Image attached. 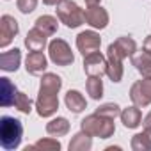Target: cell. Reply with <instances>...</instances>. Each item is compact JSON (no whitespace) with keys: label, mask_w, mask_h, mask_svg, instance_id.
I'll return each mask as SVG.
<instances>
[{"label":"cell","mask_w":151,"mask_h":151,"mask_svg":"<svg viewBox=\"0 0 151 151\" xmlns=\"http://www.w3.org/2000/svg\"><path fill=\"white\" fill-rule=\"evenodd\" d=\"M62 87V78L55 73H45L41 78L37 100H36V112L41 117H52L59 109V91Z\"/></svg>","instance_id":"6da1fadb"},{"label":"cell","mask_w":151,"mask_h":151,"mask_svg":"<svg viewBox=\"0 0 151 151\" xmlns=\"http://www.w3.org/2000/svg\"><path fill=\"white\" fill-rule=\"evenodd\" d=\"M23 137V124L20 119L4 116L0 119V144L6 151H14L20 147Z\"/></svg>","instance_id":"7a4b0ae2"},{"label":"cell","mask_w":151,"mask_h":151,"mask_svg":"<svg viewBox=\"0 0 151 151\" xmlns=\"http://www.w3.org/2000/svg\"><path fill=\"white\" fill-rule=\"evenodd\" d=\"M80 128L86 133H89L91 137H100V139H110L116 132L114 119H109V117L100 116L96 112L84 117L82 123H80Z\"/></svg>","instance_id":"3957f363"},{"label":"cell","mask_w":151,"mask_h":151,"mask_svg":"<svg viewBox=\"0 0 151 151\" xmlns=\"http://www.w3.org/2000/svg\"><path fill=\"white\" fill-rule=\"evenodd\" d=\"M55 7L60 23H64L68 29H77L86 22V11L80 9V6L73 0H62Z\"/></svg>","instance_id":"277c9868"},{"label":"cell","mask_w":151,"mask_h":151,"mask_svg":"<svg viewBox=\"0 0 151 151\" xmlns=\"http://www.w3.org/2000/svg\"><path fill=\"white\" fill-rule=\"evenodd\" d=\"M48 55H50V60L57 66H69L75 62L71 46L60 37H55L48 43Z\"/></svg>","instance_id":"5b68a950"},{"label":"cell","mask_w":151,"mask_h":151,"mask_svg":"<svg viewBox=\"0 0 151 151\" xmlns=\"http://www.w3.org/2000/svg\"><path fill=\"white\" fill-rule=\"evenodd\" d=\"M130 100L140 109L151 105V78L142 77V80H137L130 87Z\"/></svg>","instance_id":"8992f818"},{"label":"cell","mask_w":151,"mask_h":151,"mask_svg":"<svg viewBox=\"0 0 151 151\" xmlns=\"http://www.w3.org/2000/svg\"><path fill=\"white\" fill-rule=\"evenodd\" d=\"M100 46H101V37L94 30H84L77 36V48L84 57L93 52H100Z\"/></svg>","instance_id":"52a82bcc"},{"label":"cell","mask_w":151,"mask_h":151,"mask_svg":"<svg viewBox=\"0 0 151 151\" xmlns=\"http://www.w3.org/2000/svg\"><path fill=\"white\" fill-rule=\"evenodd\" d=\"M20 25L11 14H4L0 18V48H7L13 39L18 36Z\"/></svg>","instance_id":"ba28073f"},{"label":"cell","mask_w":151,"mask_h":151,"mask_svg":"<svg viewBox=\"0 0 151 151\" xmlns=\"http://www.w3.org/2000/svg\"><path fill=\"white\" fill-rule=\"evenodd\" d=\"M84 71L87 77H101L107 75V57L100 52H93L84 57Z\"/></svg>","instance_id":"9c48e42d"},{"label":"cell","mask_w":151,"mask_h":151,"mask_svg":"<svg viewBox=\"0 0 151 151\" xmlns=\"http://www.w3.org/2000/svg\"><path fill=\"white\" fill-rule=\"evenodd\" d=\"M107 52L121 57V59H126V57H133L135 52H137V43L133 41V37H128V36H121L117 37L114 43L109 45Z\"/></svg>","instance_id":"30bf717a"},{"label":"cell","mask_w":151,"mask_h":151,"mask_svg":"<svg viewBox=\"0 0 151 151\" xmlns=\"http://www.w3.org/2000/svg\"><path fill=\"white\" fill-rule=\"evenodd\" d=\"M86 22L93 27V29H105L109 25V13L101 7V6H89L86 9Z\"/></svg>","instance_id":"8fae6325"},{"label":"cell","mask_w":151,"mask_h":151,"mask_svg":"<svg viewBox=\"0 0 151 151\" xmlns=\"http://www.w3.org/2000/svg\"><path fill=\"white\" fill-rule=\"evenodd\" d=\"M48 66V60L43 52H30L25 59V69L30 75H41Z\"/></svg>","instance_id":"7c38bea8"},{"label":"cell","mask_w":151,"mask_h":151,"mask_svg":"<svg viewBox=\"0 0 151 151\" xmlns=\"http://www.w3.org/2000/svg\"><path fill=\"white\" fill-rule=\"evenodd\" d=\"M64 103L68 107V110H71L73 114H80L87 109V101L84 98V94L77 89H69L64 96Z\"/></svg>","instance_id":"4fadbf2b"},{"label":"cell","mask_w":151,"mask_h":151,"mask_svg":"<svg viewBox=\"0 0 151 151\" xmlns=\"http://www.w3.org/2000/svg\"><path fill=\"white\" fill-rule=\"evenodd\" d=\"M123 73H124L123 59L117 57V55H114V53H110V52H107V77L114 84H117L123 78Z\"/></svg>","instance_id":"5bb4252c"},{"label":"cell","mask_w":151,"mask_h":151,"mask_svg":"<svg viewBox=\"0 0 151 151\" xmlns=\"http://www.w3.org/2000/svg\"><path fill=\"white\" fill-rule=\"evenodd\" d=\"M46 37H48V36H46L41 29L34 27V29H30V30L27 32L25 46H27L30 52H43L45 46H46Z\"/></svg>","instance_id":"9a60e30c"},{"label":"cell","mask_w":151,"mask_h":151,"mask_svg":"<svg viewBox=\"0 0 151 151\" xmlns=\"http://www.w3.org/2000/svg\"><path fill=\"white\" fill-rule=\"evenodd\" d=\"M16 94H18V89H16V86H14L7 77H2V78H0V103H2V107H11V105H14Z\"/></svg>","instance_id":"2e32d148"},{"label":"cell","mask_w":151,"mask_h":151,"mask_svg":"<svg viewBox=\"0 0 151 151\" xmlns=\"http://www.w3.org/2000/svg\"><path fill=\"white\" fill-rule=\"evenodd\" d=\"M20 62H22V52L18 48H13V50H7L0 55V69H4L7 73H13L20 68Z\"/></svg>","instance_id":"e0dca14e"},{"label":"cell","mask_w":151,"mask_h":151,"mask_svg":"<svg viewBox=\"0 0 151 151\" xmlns=\"http://www.w3.org/2000/svg\"><path fill=\"white\" fill-rule=\"evenodd\" d=\"M121 123L124 124V128H139L140 123H142V112H140V107L133 105V107H126L121 110Z\"/></svg>","instance_id":"ac0fdd59"},{"label":"cell","mask_w":151,"mask_h":151,"mask_svg":"<svg viewBox=\"0 0 151 151\" xmlns=\"http://www.w3.org/2000/svg\"><path fill=\"white\" fill-rule=\"evenodd\" d=\"M68 147H69V151H89L93 147V137L82 130V132L73 135Z\"/></svg>","instance_id":"d6986e66"},{"label":"cell","mask_w":151,"mask_h":151,"mask_svg":"<svg viewBox=\"0 0 151 151\" xmlns=\"http://www.w3.org/2000/svg\"><path fill=\"white\" fill-rule=\"evenodd\" d=\"M132 64L135 66V69L146 78H151V55L146 52H140L139 55L132 57Z\"/></svg>","instance_id":"ffe728a7"},{"label":"cell","mask_w":151,"mask_h":151,"mask_svg":"<svg viewBox=\"0 0 151 151\" xmlns=\"http://www.w3.org/2000/svg\"><path fill=\"white\" fill-rule=\"evenodd\" d=\"M69 132V121L66 117H55L46 124V133L52 137H62Z\"/></svg>","instance_id":"44dd1931"},{"label":"cell","mask_w":151,"mask_h":151,"mask_svg":"<svg viewBox=\"0 0 151 151\" xmlns=\"http://www.w3.org/2000/svg\"><path fill=\"white\" fill-rule=\"evenodd\" d=\"M133 151H151V130H144L142 133H135L132 137Z\"/></svg>","instance_id":"7402d4cb"},{"label":"cell","mask_w":151,"mask_h":151,"mask_svg":"<svg viewBox=\"0 0 151 151\" xmlns=\"http://www.w3.org/2000/svg\"><path fill=\"white\" fill-rule=\"evenodd\" d=\"M34 27L41 29L46 36H53L57 32V29H59V23H57V18H53L50 14H43L34 22Z\"/></svg>","instance_id":"603a6c76"},{"label":"cell","mask_w":151,"mask_h":151,"mask_svg":"<svg viewBox=\"0 0 151 151\" xmlns=\"http://www.w3.org/2000/svg\"><path fill=\"white\" fill-rule=\"evenodd\" d=\"M86 89H87V94L93 100H100L103 96V82H101V77H89L87 82H86Z\"/></svg>","instance_id":"cb8c5ba5"},{"label":"cell","mask_w":151,"mask_h":151,"mask_svg":"<svg viewBox=\"0 0 151 151\" xmlns=\"http://www.w3.org/2000/svg\"><path fill=\"white\" fill-rule=\"evenodd\" d=\"M32 149H43V151H59L60 149V142L53 137H46V139H39L37 142H34L32 146H27V151Z\"/></svg>","instance_id":"d4e9b609"},{"label":"cell","mask_w":151,"mask_h":151,"mask_svg":"<svg viewBox=\"0 0 151 151\" xmlns=\"http://www.w3.org/2000/svg\"><path fill=\"white\" fill-rule=\"evenodd\" d=\"M96 114L105 116V117H109V119H116V117L121 116V107H119L117 103H103V105H100V107L96 109Z\"/></svg>","instance_id":"484cf974"},{"label":"cell","mask_w":151,"mask_h":151,"mask_svg":"<svg viewBox=\"0 0 151 151\" xmlns=\"http://www.w3.org/2000/svg\"><path fill=\"white\" fill-rule=\"evenodd\" d=\"M14 107H16L20 112H23V114H30V112H32V100H30L25 93L18 91L16 100H14Z\"/></svg>","instance_id":"4316f807"},{"label":"cell","mask_w":151,"mask_h":151,"mask_svg":"<svg viewBox=\"0 0 151 151\" xmlns=\"http://www.w3.org/2000/svg\"><path fill=\"white\" fill-rule=\"evenodd\" d=\"M16 7L23 14H30L37 7V0H16Z\"/></svg>","instance_id":"83f0119b"},{"label":"cell","mask_w":151,"mask_h":151,"mask_svg":"<svg viewBox=\"0 0 151 151\" xmlns=\"http://www.w3.org/2000/svg\"><path fill=\"white\" fill-rule=\"evenodd\" d=\"M142 52H146V53L151 55V34L144 39V43H142Z\"/></svg>","instance_id":"f1b7e54d"},{"label":"cell","mask_w":151,"mask_h":151,"mask_svg":"<svg viewBox=\"0 0 151 151\" xmlns=\"http://www.w3.org/2000/svg\"><path fill=\"white\" fill-rule=\"evenodd\" d=\"M142 124H144V130H151V112L146 114V117L142 119Z\"/></svg>","instance_id":"f546056e"},{"label":"cell","mask_w":151,"mask_h":151,"mask_svg":"<svg viewBox=\"0 0 151 151\" xmlns=\"http://www.w3.org/2000/svg\"><path fill=\"white\" fill-rule=\"evenodd\" d=\"M45 2V6H59L62 0H43Z\"/></svg>","instance_id":"4dcf8cb0"},{"label":"cell","mask_w":151,"mask_h":151,"mask_svg":"<svg viewBox=\"0 0 151 151\" xmlns=\"http://www.w3.org/2000/svg\"><path fill=\"white\" fill-rule=\"evenodd\" d=\"M100 2L101 0H86V6L89 7V6H100Z\"/></svg>","instance_id":"1f68e13d"}]
</instances>
